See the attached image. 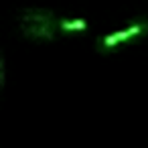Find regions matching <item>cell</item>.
<instances>
[{
	"instance_id": "6da1fadb",
	"label": "cell",
	"mask_w": 148,
	"mask_h": 148,
	"mask_svg": "<svg viewBox=\"0 0 148 148\" xmlns=\"http://www.w3.org/2000/svg\"><path fill=\"white\" fill-rule=\"evenodd\" d=\"M18 27L23 31L25 37L29 39H53L57 33V21L53 16V12L43 10V8H33V10H25L18 18Z\"/></svg>"
},
{
	"instance_id": "7a4b0ae2",
	"label": "cell",
	"mask_w": 148,
	"mask_h": 148,
	"mask_svg": "<svg viewBox=\"0 0 148 148\" xmlns=\"http://www.w3.org/2000/svg\"><path fill=\"white\" fill-rule=\"evenodd\" d=\"M144 33H148V23H134V25H130V27H126V29H122V31L108 33V35L99 41L97 47H99L101 51H110V49H116V47H120L122 43H126V41H130V39L138 37V35H144Z\"/></svg>"
},
{
	"instance_id": "3957f363",
	"label": "cell",
	"mask_w": 148,
	"mask_h": 148,
	"mask_svg": "<svg viewBox=\"0 0 148 148\" xmlns=\"http://www.w3.org/2000/svg\"><path fill=\"white\" fill-rule=\"evenodd\" d=\"M59 29L67 31V33H83V31H87V21L85 18H65L59 23Z\"/></svg>"
},
{
	"instance_id": "277c9868",
	"label": "cell",
	"mask_w": 148,
	"mask_h": 148,
	"mask_svg": "<svg viewBox=\"0 0 148 148\" xmlns=\"http://www.w3.org/2000/svg\"><path fill=\"white\" fill-rule=\"evenodd\" d=\"M6 83V63L4 59H0V85Z\"/></svg>"
}]
</instances>
